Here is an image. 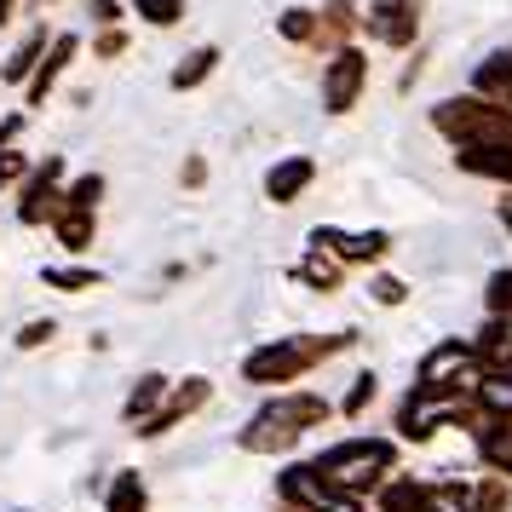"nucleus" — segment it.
Segmentation results:
<instances>
[{
  "label": "nucleus",
  "mask_w": 512,
  "mask_h": 512,
  "mask_svg": "<svg viewBox=\"0 0 512 512\" xmlns=\"http://www.w3.org/2000/svg\"><path fill=\"white\" fill-rule=\"evenodd\" d=\"M415 24H420L415 0H374L369 6V29L386 47H409V41H415Z\"/></svg>",
  "instance_id": "obj_5"
},
{
  "label": "nucleus",
  "mask_w": 512,
  "mask_h": 512,
  "mask_svg": "<svg viewBox=\"0 0 512 512\" xmlns=\"http://www.w3.org/2000/svg\"><path fill=\"white\" fill-rule=\"evenodd\" d=\"M202 403H208V380H185V386L173 392V403H167V409H156V415L144 420L139 432H144V438H162L167 426H179V420H185V415H196Z\"/></svg>",
  "instance_id": "obj_7"
},
{
  "label": "nucleus",
  "mask_w": 512,
  "mask_h": 512,
  "mask_svg": "<svg viewBox=\"0 0 512 512\" xmlns=\"http://www.w3.org/2000/svg\"><path fill=\"white\" fill-rule=\"evenodd\" d=\"M150 507V489H144L139 472H116L110 489H104V512H144Z\"/></svg>",
  "instance_id": "obj_11"
},
{
  "label": "nucleus",
  "mask_w": 512,
  "mask_h": 512,
  "mask_svg": "<svg viewBox=\"0 0 512 512\" xmlns=\"http://www.w3.org/2000/svg\"><path fill=\"white\" fill-rule=\"evenodd\" d=\"M58 173H64V162L52 156V162L41 167L35 179H29V190H24V208H18V219H24V225H41V219L52 213V185H58Z\"/></svg>",
  "instance_id": "obj_10"
},
{
  "label": "nucleus",
  "mask_w": 512,
  "mask_h": 512,
  "mask_svg": "<svg viewBox=\"0 0 512 512\" xmlns=\"http://www.w3.org/2000/svg\"><path fill=\"white\" fill-rule=\"evenodd\" d=\"M363 81H369V58L363 52H334V64H328L323 75V104L334 110V116H346L351 104H357V93H363Z\"/></svg>",
  "instance_id": "obj_4"
},
{
  "label": "nucleus",
  "mask_w": 512,
  "mask_h": 512,
  "mask_svg": "<svg viewBox=\"0 0 512 512\" xmlns=\"http://www.w3.org/2000/svg\"><path fill=\"white\" fill-rule=\"evenodd\" d=\"M70 52H75V35H58V47H52V58L35 70V81H29V98H47V87L64 75V64H70Z\"/></svg>",
  "instance_id": "obj_13"
},
{
  "label": "nucleus",
  "mask_w": 512,
  "mask_h": 512,
  "mask_svg": "<svg viewBox=\"0 0 512 512\" xmlns=\"http://www.w3.org/2000/svg\"><path fill=\"white\" fill-rule=\"evenodd\" d=\"M472 438H478V455H484L489 472H495V478H512V420H489V415H478Z\"/></svg>",
  "instance_id": "obj_6"
},
{
  "label": "nucleus",
  "mask_w": 512,
  "mask_h": 512,
  "mask_svg": "<svg viewBox=\"0 0 512 512\" xmlns=\"http://www.w3.org/2000/svg\"><path fill=\"white\" fill-rule=\"evenodd\" d=\"M213 64H219V52H213V47L190 52V64H179V70H173V87H179V93H185V87H196V81H202V75H208Z\"/></svg>",
  "instance_id": "obj_15"
},
{
  "label": "nucleus",
  "mask_w": 512,
  "mask_h": 512,
  "mask_svg": "<svg viewBox=\"0 0 512 512\" xmlns=\"http://www.w3.org/2000/svg\"><path fill=\"white\" fill-rule=\"evenodd\" d=\"M351 346V334H340V340H277V346H259L248 363H242V374L254 380V386H277V380H300L317 357H328V351Z\"/></svg>",
  "instance_id": "obj_3"
},
{
  "label": "nucleus",
  "mask_w": 512,
  "mask_h": 512,
  "mask_svg": "<svg viewBox=\"0 0 512 512\" xmlns=\"http://www.w3.org/2000/svg\"><path fill=\"white\" fill-rule=\"evenodd\" d=\"M12 6H18V0H0V24H6V18H12Z\"/></svg>",
  "instance_id": "obj_25"
},
{
  "label": "nucleus",
  "mask_w": 512,
  "mask_h": 512,
  "mask_svg": "<svg viewBox=\"0 0 512 512\" xmlns=\"http://www.w3.org/2000/svg\"><path fill=\"white\" fill-rule=\"evenodd\" d=\"M305 282H317V288H334V277H340V265L334 259H323V254H311L305 259V271H300Z\"/></svg>",
  "instance_id": "obj_18"
},
{
  "label": "nucleus",
  "mask_w": 512,
  "mask_h": 512,
  "mask_svg": "<svg viewBox=\"0 0 512 512\" xmlns=\"http://www.w3.org/2000/svg\"><path fill=\"white\" fill-rule=\"evenodd\" d=\"M374 300L397 305V300H403V282H397V277H374Z\"/></svg>",
  "instance_id": "obj_22"
},
{
  "label": "nucleus",
  "mask_w": 512,
  "mask_h": 512,
  "mask_svg": "<svg viewBox=\"0 0 512 512\" xmlns=\"http://www.w3.org/2000/svg\"><path fill=\"white\" fill-rule=\"evenodd\" d=\"M282 512H294V507H282Z\"/></svg>",
  "instance_id": "obj_26"
},
{
  "label": "nucleus",
  "mask_w": 512,
  "mask_h": 512,
  "mask_svg": "<svg viewBox=\"0 0 512 512\" xmlns=\"http://www.w3.org/2000/svg\"><path fill=\"white\" fill-rule=\"evenodd\" d=\"M162 392H167V380H162V374H144L139 386H133V397H127V420H133V432H139V420L156 415Z\"/></svg>",
  "instance_id": "obj_12"
},
{
  "label": "nucleus",
  "mask_w": 512,
  "mask_h": 512,
  "mask_svg": "<svg viewBox=\"0 0 512 512\" xmlns=\"http://www.w3.org/2000/svg\"><path fill=\"white\" fill-rule=\"evenodd\" d=\"M41 340H52V323H29L24 334H18V346H41Z\"/></svg>",
  "instance_id": "obj_23"
},
{
  "label": "nucleus",
  "mask_w": 512,
  "mask_h": 512,
  "mask_svg": "<svg viewBox=\"0 0 512 512\" xmlns=\"http://www.w3.org/2000/svg\"><path fill=\"white\" fill-rule=\"evenodd\" d=\"M328 420V397L317 392H288L277 403H265L248 426H242V449H254V455H282V449H294V443L311 432V426H323Z\"/></svg>",
  "instance_id": "obj_2"
},
{
  "label": "nucleus",
  "mask_w": 512,
  "mask_h": 512,
  "mask_svg": "<svg viewBox=\"0 0 512 512\" xmlns=\"http://www.w3.org/2000/svg\"><path fill=\"white\" fill-rule=\"evenodd\" d=\"M41 47H47V35H29L24 47H18V58L6 64V81H24V75H29V64L41 58Z\"/></svg>",
  "instance_id": "obj_16"
},
{
  "label": "nucleus",
  "mask_w": 512,
  "mask_h": 512,
  "mask_svg": "<svg viewBox=\"0 0 512 512\" xmlns=\"http://www.w3.org/2000/svg\"><path fill=\"white\" fill-rule=\"evenodd\" d=\"M472 403H478V415L489 420H512V374L501 369H478V386H472Z\"/></svg>",
  "instance_id": "obj_9"
},
{
  "label": "nucleus",
  "mask_w": 512,
  "mask_h": 512,
  "mask_svg": "<svg viewBox=\"0 0 512 512\" xmlns=\"http://www.w3.org/2000/svg\"><path fill=\"white\" fill-rule=\"evenodd\" d=\"M311 179H317V162H311V156H288V162H277L265 173V196H271V202H294Z\"/></svg>",
  "instance_id": "obj_8"
},
{
  "label": "nucleus",
  "mask_w": 512,
  "mask_h": 512,
  "mask_svg": "<svg viewBox=\"0 0 512 512\" xmlns=\"http://www.w3.org/2000/svg\"><path fill=\"white\" fill-rule=\"evenodd\" d=\"M139 12L150 18V24H173V18L185 12V0H139Z\"/></svg>",
  "instance_id": "obj_19"
},
{
  "label": "nucleus",
  "mask_w": 512,
  "mask_h": 512,
  "mask_svg": "<svg viewBox=\"0 0 512 512\" xmlns=\"http://www.w3.org/2000/svg\"><path fill=\"white\" fill-rule=\"evenodd\" d=\"M311 466H317V478H323L334 495L363 501L369 489H380L386 478H392L397 443H392V438H346V443H328V449H323Z\"/></svg>",
  "instance_id": "obj_1"
},
{
  "label": "nucleus",
  "mask_w": 512,
  "mask_h": 512,
  "mask_svg": "<svg viewBox=\"0 0 512 512\" xmlns=\"http://www.w3.org/2000/svg\"><path fill=\"white\" fill-rule=\"evenodd\" d=\"M374 403V374H357V386L346 392V403H340V415H363Z\"/></svg>",
  "instance_id": "obj_17"
},
{
  "label": "nucleus",
  "mask_w": 512,
  "mask_h": 512,
  "mask_svg": "<svg viewBox=\"0 0 512 512\" xmlns=\"http://www.w3.org/2000/svg\"><path fill=\"white\" fill-rule=\"evenodd\" d=\"M18 173H24V162H18V156H0V185H12Z\"/></svg>",
  "instance_id": "obj_24"
},
{
  "label": "nucleus",
  "mask_w": 512,
  "mask_h": 512,
  "mask_svg": "<svg viewBox=\"0 0 512 512\" xmlns=\"http://www.w3.org/2000/svg\"><path fill=\"white\" fill-rule=\"evenodd\" d=\"M58 236H64V248H87V236H93V213H81V208H70V213H58Z\"/></svg>",
  "instance_id": "obj_14"
},
{
  "label": "nucleus",
  "mask_w": 512,
  "mask_h": 512,
  "mask_svg": "<svg viewBox=\"0 0 512 512\" xmlns=\"http://www.w3.org/2000/svg\"><path fill=\"white\" fill-rule=\"evenodd\" d=\"M47 282H58V288H93V271H47Z\"/></svg>",
  "instance_id": "obj_21"
},
{
  "label": "nucleus",
  "mask_w": 512,
  "mask_h": 512,
  "mask_svg": "<svg viewBox=\"0 0 512 512\" xmlns=\"http://www.w3.org/2000/svg\"><path fill=\"white\" fill-rule=\"evenodd\" d=\"M311 29H317V18H311V12H288V18H282V35H288V41H305Z\"/></svg>",
  "instance_id": "obj_20"
}]
</instances>
